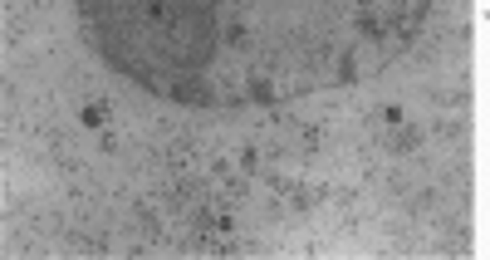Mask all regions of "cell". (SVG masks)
Here are the masks:
<instances>
[{
  "instance_id": "obj_2",
  "label": "cell",
  "mask_w": 490,
  "mask_h": 260,
  "mask_svg": "<svg viewBox=\"0 0 490 260\" xmlns=\"http://www.w3.org/2000/svg\"><path fill=\"white\" fill-rule=\"evenodd\" d=\"M377 123H387V128H402V123H407V113H402L397 104H382V109H377Z\"/></svg>"
},
{
  "instance_id": "obj_1",
  "label": "cell",
  "mask_w": 490,
  "mask_h": 260,
  "mask_svg": "<svg viewBox=\"0 0 490 260\" xmlns=\"http://www.w3.org/2000/svg\"><path fill=\"white\" fill-rule=\"evenodd\" d=\"M79 118H84V128H103V123H108V104H103V99H89V104L79 109Z\"/></svg>"
}]
</instances>
